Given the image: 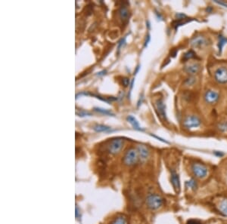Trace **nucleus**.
Instances as JSON below:
<instances>
[{
    "label": "nucleus",
    "mask_w": 227,
    "mask_h": 224,
    "mask_svg": "<svg viewBox=\"0 0 227 224\" xmlns=\"http://www.w3.org/2000/svg\"><path fill=\"white\" fill-rule=\"evenodd\" d=\"M163 204V199L157 194H149L146 198V205L151 210H157Z\"/></svg>",
    "instance_id": "nucleus-1"
},
{
    "label": "nucleus",
    "mask_w": 227,
    "mask_h": 224,
    "mask_svg": "<svg viewBox=\"0 0 227 224\" xmlns=\"http://www.w3.org/2000/svg\"><path fill=\"white\" fill-rule=\"evenodd\" d=\"M201 124V120L195 115H187L183 120V126L186 129H192L199 127Z\"/></svg>",
    "instance_id": "nucleus-2"
},
{
    "label": "nucleus",
    "mask_w": 227,
    "mask_h": 224,
    "mask_svg": "<svg viewBox=\"0 0 227 224\" xmlns=\"http://www.w3.org/2000/svg\"><path fill=\"white\" fill-rule=\"evenodd\" d=\"M138 160H139V154H138L137 150L134 149H130L124 155L123 162L125 165L131 166L137 163Z\"/></svg>",
    "instance_id": "nucleus-3"
},
{
    "label": "nucleus",
    "mask_w": 227,
    "mask_h": 224,
    "mask_svg": "<svg viewBox=\"0 0 227 224\" xmlns=\"http://www.w3.org/2000/svg\"><path fill=\"white\" fill-rule=\"evenodd\" d=\"M192 170L195 177L199 178H203L208 174V168L205 165L201 163H194L192 165Z\"/></svg>",
    "instance_id": "nucleus-4"
},
{
    "label": "nucleus",
    "mask_w": 227,
    "mask_h": 224,
    "mask_svg": "<svg viewBox=\"0 0 227 224\" xmlns=\"http://www.w3.org/2000/svg\"><path fill=\"white\" fill-rule=\"evenodd\" d=\"M214 79L219 84H226L227 83V68L221 66L218 68L214 73Z\"/></svg>",
    "instance_id": "nucleus-5"
},
{
    "label": "nucleus",
    "mask_w": 227,
    "mask_h": 224,
    "mask_svg": "<svg viewBox=\"0 0 227 224\" xmlns=\"http://www.w3.org/2000/svg\"><path fill=\"white\" fill-rule=\"evenodd\" d=\"M123 144H124V142L121 138H116L111 140V142L108 145L109 153L111 154H116V153H119L123 148Z\"/></svg>",
    "instance_id": "nucleus-6"
},
{
    "label": "nucleus",
    "mask_w": 227,
    "mask_h": 224,
    "mask_svg": "<svg viewBox=\"0 0 227 224\" xmlns=\"http://www.w3.org/2000/svg\"><path fill=\"white\" fill-rule=\"evenodd\" d=\"M219 95L217 92L208 90L204 94V100L205 102L209 104H214L219 100Z\"/></svg>",
    "instance_id": "nucleus-7"
},
{
    "label": "nucleus",
    "mask_w": 227,
    "mask_h": 224,
    "mask_svg": "<svg viewBox=\"0 0 227 224\" xmlns=\"http://www.w3.org/2000/svg\"><path fill=\"white\" fill-rule=\"evenodd\" d=\"M184 70L190 75L198 74L201 70V66L199 63H190L185 66Z\"/></svg>",
    "instance_id": "nucleus-8"
},
{
    "label": "nucleus",
    "mask_w": 227,
    "mask_h": 224,
    "mask_svg": "<svg viewBox=\"0 0 227 224\" xmlns=\"http://www.w3.org/2000/svg\"><path fill=\"white\" fill-rule=\"evenodd\" d=\"M190 45L193 48H201L202 47L207 46V39L204 37L201 36H198L192 38L190 40Z\"/></svg>",
    "instance_id": "nucleus-9"
},
{
    "label": "nucleus",
    "mask_w": 227,
    "mask_h": 224,
    "mask_svg": "<svg viewBox=\"0 0 227 224\" xmlns=\"http://www.w3.org/2000/svg\"><path fill=\"white\" fill-rule=\"evenodd\" d=\"M156 110H157V113L161 119L163 120H167V114H166V105L162 99H158L155 103Z\"/></svg>",
    "instance_id": "nucleus-10"
},
{
    "label": "nucleus",
    "mask_w": 227,
    "mask_h": 224,
    "mask_svg": "<svg viewBox=\"0 0 227 224\" xmlns=\"http://www.w3.org/2000/svg\"><path fill=\"white\" fill-rule=\"evenodd\" d=\"M171 183L176 192H179L180 190V180H179V175L174 171H172L171 172Z\"/></svg>",
    "instance_id": "nucleus-11"
},
{
    "label": "nucleus",
    "mask_w": 227,
    "mask_h": 224,
    "mask_svg": "<svg viewBox=\"0 0 227 224\" xmlns=\"http://www.w3.org/2000/svg\"><path fill=\"white\" fill-rule=\"evenodd\" d=\"M137 152L138 154H139V157L143 161L146 160L148 157V155H149L148 149H147L146 146L143 145H139L137 146Z\"/></svg>",
    "instance_id": "nucleus-12"
},
{
    "label": "nucleus",
    "mask_w": 227,
    "mask_h": 224,
    "mask_svg": "<svg viewBox=\"0 0 227 224\" xmlns=\"http://www.w3.org/2000/svg\"><path fill=\"white\" fill-rule=\"evenodd\" d=\"M218 209L223 215L227 217V198H223L218 204Z\"/></svg>",
    "instance_id": "nucleus-13"
},
{
    "label": "nucleus",
    "mask_w": 227,
    "mask_h": 224,
    "mask_svg": "<svg viewBox=\"0 0 227 224\" xmlns=\"http://www.w3.org/2000/svg\"><path fill=\"white\" fill-rule=\"evenodd\" d=\"M93 129L95 130L96 132H111V131H114V130L111 129V128L101 124H95L93 126Z\"/></svg>",
    "instance_id": "nucleus-14"
},
{
    "label": "nucleus",
    "mask_w": 227,
    "mask_h": 224,
    "mask_svg": "<svg viewBox=\"0 0 227 224\" xmlns=\"http://www.w3.org/2000/svg\"><path fill=\"white\" fill-rule=\"evenodd\" d=\"M126 119H127V121H128V122L131 124V125L133 127L134 129L137 130V131H143L142 128L141 126L139 125V122L136 120V119L135 118V117H133L132 115H128Z\"/></svg>",
    "instance_id": "nucleus-15"
},
{
    "label": "nucleus",
    "mask_w": 227,
    "mask_h": 224,
    "mask_svg": "<svg viewBox=\"0 0 227 224\" xmlns=\"http://www.w3.org/2000/svg\"><path fill=\"white\" fill-rule=\"evenodd\" d=\"M227 43V38L223 37L222 35H219L218 37V50H219V54H221L223 51V48L225 45Z\"/></svg>",
    "instance_id": "nucleus-16"
},
{
    "label": "nucleus",
    "mask_w": 227,
    "mask_h": 224,
    "mask_svg": "<svg viewBox=\"0 0 227 224\" xmlns=\"http://www.w3.org/2000/svg\"><path fill=\"white\" fill-rule=\"evenodd\" d=\"M119 16L123 21H126L128 19L129 16H130V12L125 6H122L119 9Z\"/></svg>",
    "instance_id": "nucleus-17"
},
{
    "label": "nucleus",
    "mask_w": 227,
    "mask_h": 224,
    "mask_svg": "<svg viewBox=\"0 0 227 224\" xmlns=\"http://www.w3.org/2000/svg\"><path fill=\"white\" fill-rule=\"evenodd\" d=\"M111 224H129L128 219L124 215H121L117 217L115 220L112 222Z\"/></svg>",
    "instance_id": "nucleus-18"
},
{
    "label": "nucleus",
    "mask_w": 227,
    "mask_h": 224,
    "mask_svg": "<svg viewBox=\"0 0 227 224\" xmlns=\"http://www.w3.org/2000/svg\"><path fill=\"white\" fill-rule=\"evenodd\" d=\"M196 57V53L193 50H189L188 51H186V53L183 55V60L186 62V61H188V60L195 58Z\"/></svg>",
    "instance_id": "nucleus-19"
},
{
    "label": "nucleus",
    "mask_w": 227,
    "mask_h": 224,
    "mask_svg": "<svg viewBox=\"0 0 227 224\" xmlns=\"http://www.w3.org/2000/svg\"><path fill=\"white\" fill-rule=\"evenodd\" d=\"M191 20L189 18H188V17L186 19H183V20H177V21H174V22L173 23V27L175 28V30H177V29L179 27V26H182V25H183V24H186V23L189 22Z\"/></svg>",
    "instance_id": "nucleus-20"
},
{
    "label": "nucleus",
    "mask_w": 227,
    "mask_h": 224,
    "mask_svg": "<svg viewBox=\"0 0 227 224\" xmlns=\"http://www.w3.org/2000/svg\"><path fill=\"white\" fill-rule=\"evenodd\" d=\"M94 110L95 112H98V113H101V114H104L106 115H110V116H114V114L112 113L111 110H105V109H102V108H99V107H95L94 108Z\"/></svg>",
    "instance_id": "nucleus-21"
},
{
    "label": "nucleus",
    "mask_w": 227,
    "mask_h": 224,
    "mask_svg": "<svg viewBox=\"0 0 227 224\" xmlns=\"http://www.w3.org/2000/svg\"><path fill=\"white\" fill-rule=\"evenodd\" d=\"M186 185L187 187L191 188V189H193V190H195L196 188H197V183H196V181L195 180H193V179L187 181L186 183Z\"/></svg>",
    "instance_id": "nucleus-22"
},
{
    "label": "nucleus",
    "mask_w": 227,
    "mask_h": 224,
    "mask_svg": "<svg viewBox=\"0 0 227 224\" xmlns=\"http://www.w3.org/2000/svg\"><path fill=\"white\" fill-rule=\"evenodd\" d=\"M218 128L222 132H226L227 131V122H220L218 124Z\"/></svg>",
    "instance_id": "nucleus-23"
},
{
    "label": "nucleus",
    "mask_w": 227,
    "mask_h": 224,
    "mask_svg": "<svg viewBox=\"0 0 227 224\" xmlns=\"http://www.w3.org/2000/svg\"><path fill=\"white\" fill-rule=\"evenodd\" d=\"M195 82V79L194 77H192V76H189L188 78H187L184 82L185 85H188V86L192 85H194V83Z\"/></svg>",
    "instance_id": "nucleus-24"
},
{
    "label": "nucleus",
    "mask_w": 227,
    "mask_h": 224,
    "mask_svg": "<svg viewBox=\"0 0 227 224\" xmlns=\"http://www.w3.org/2000/svg\"><path fill=\"white\" fill-rule=\"evenodd\" d=\"M76 114H77V115H79V116H80V117L91 116V113H89V112H86V111H84V110H80V112L77 111Z\"/></svg>",
    "instance_id": "nucleus-25"
},
{
    "label": "nucleus",
    "mask_w": 227,
    "mask_h": 224,
    "mask_svg": "<svg viewBox=\"0 0 227 224\" xmlns=\"http://www.w3.org/2000/svg\"><path fill=\"white\" fill-rule=\"evenodd\" d=\"M126 37H124L123 39H121V41H120L119 42H118V48H117L118 51L121 50V48L125 45V43H126Z\"/></svg>",
    "instance_id": "nucleus-26"
},
{
    "label": "nucleus",
    "mask_w": 227,
    "mask_h": 224,
    "mask_svg": "<svg viewBox=\"0 0 227 224\" xmlns=\"http://www.w3.org/2000/svg\"><path fill=\"white\" fill-rule=\"evenodd\" d=\"M176 18L177 20H183L187 18V16L183 13H177L176 14Z\"/></svg>",
    "instance_id": "nucleus-27"
},
{
    "label": "nucleus",
    "mask_w": 227,
    "mask_h": 224,
    "mask_svg": "<svg viewBox=\"0 0 227 224\" xmlns=\"http://www.w3.org/2000/svg\"><path fill=\"white\" fill-rule=\"evenodd\" d=\"M186 224H202V223H201V221H199V220H198L191 219V220H188V221H187Z\"/></svg>",
    "instance_id": "nucleus-28"
},
{
    "label": "nucleus",
    "mask_w": 227,
    "mask_h": 224,
    "mask_svg": "<svg viewBox=\"0 0 227 224\" xmlns=\"http://www.w3.org/2000/svg\"><path fill=\"white\" fill-rule=\"evenodd\" d=\"M122 83L123 85V86L124 87H127L128 85H130V79H129L128 78H126V77H125V78H123L122 79Z\"/></svg>",
    "instance_id": "nucleus-29"
},
{
    "label": "nucleus",
    "mask_w": 227,
    "mask_h": 224,
    "mask_svg": "<svg viewBox=\"0 0 227 224\" xmlns=\"http://www.w3.org/2000/svg\"><path fill=\"white\" fill-rule=\"evenodd\" d=\"M150 39H151L150 35L149 34H148V35L146 36V38H145V44H144L145 48H146V47L148 46V43H149V41H150Z\"/></svg>",
    "instance_id": "nucleus-30"
},
{
    "label": "nucleus",
    "mask_w": 227,
    "mask_h": 224,
    "mask_svg": "<svg viewBox=\"0 0 227 224\" xmlns=\"http://www.w3.org/2000/svg\"><path fill=\"white\" fill-rule=\"evenodd\" d=\"M214 2H215L216 3H217V4L221 5H223V6L226 7V8H227V3L224 2H220V1L219 2V1H217V0H215V1H214Z\"/></svg>",
    "instance_id": "nucleus-31"
},
{
    "label": "nucleus",
    "mask_w": 227,
    "mask_h": 224,
    "mask_svg": "<svg viewBox=\"0 0 227 224\" xmlns=\"http://www.w3.org/2000/svg\"><path fill=\"white\" fill-rule=\"evenodd\" d=\"M107 73L106 70H102L101 72H99V73H97V75H105Z\"/></svg>",
    "instance_id": "nucleus-32"
},
{
    "label": "nucleus",
    "mask_w": 227,
    "mask_h": 224,
    "mask_svg": "<svg viewBox=\"0 0 227 224\" xmlns=\"http://www.w3.org/2000/svg\"><path fill=\"white\" fill-rule=\"evenodd\" d=\"M214 154H215L216 156H219V157H221V156H223V153H219V152H218V153H217V152H215V153H214Z\"/></svg>",
    "instance_id": "nucleus-33"
},
{
    "label": "nucleus",
    "mask_w": 227,
    "mask_h": 224,
    "mask_svg": "<svg viewBox=\"0 0 227 224\" xmlns=\"http://www.w3.org/2000/svg\"><path fill=\"white\" fill-rule=\"evenodd\" d=\"M139 69H140V66H139V65H138V66H137V67H136V69L135 72H134V75H136V74H137V73H138V72H139Z\"/></svg>",
    "instance_id": "nucleus-34"
},
{
    "label": "nucleus",
    "mask_w": 227,
    "mask_h": 224,
    "mask_svg": "<svg viewBox=\"0 0 227 224\" xmlns=\"http://www.w3.org/2000/svg\"><path fill=\"white\" fill-rule=\"evenodd\" d=\"M134 80H135V79H132V81H131V82H130V91H131L132 88V87H133V85H134Z\"/></svg>",
    "instance_id": "nucleus-35"
},
{
    "label": "nucleus",
    "mask_w": 227,
    "mask_h": 224,
    "mask_svg": "<svg viewBox=\"0 0 227 224\" xmlns=\"http://www.w3.org/2000/svg\"><path fill=\"white\" fill-rule=\"evenodd\" d=\"M212 8H210V7H208V8H207V12H210V11H211Z\"/></svg>",
    "instance_id": "nucleus-36"
}]
</instances>
